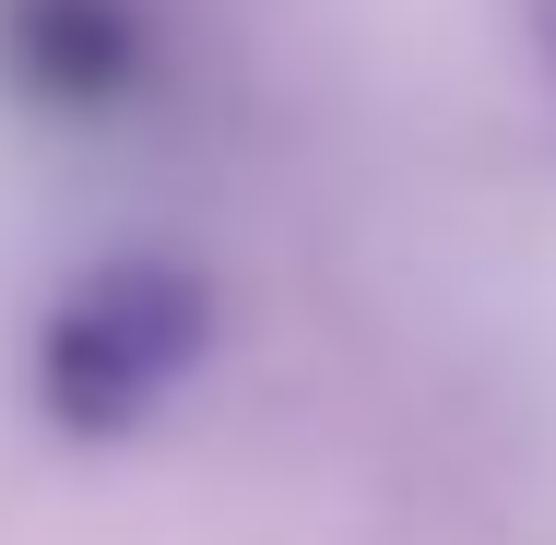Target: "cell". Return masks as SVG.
<instances>
[{
  "label": "cell",
  "instance_id": "6da1fadb",
  "mask_svg": "<svg viewBox=\"0 0 556 545\" xmlns=\"http://www.w3.org/2000/svg\"><path fill=\"white\" fill-rule=\"evenodd\" d=\"M214 344V285L166 249H118L96 273L60 285V309L36 332V404L72 438H130Z\"/></svg>",
  "mask_w": 556,
  "mask_h": 545
},
{
  "label": "cell",
  "instance_id": "7a4b0ae2",
  "mask_svg": "<svg viewBox=\"0 0 556 545\" xmlns=\"http://www.w3.org/2000/svg\"><path fill=\"white\" fill-rule=\"evenodd\" d=\"M0 60L36 108L118 119L154 72V12L142 0H0Z\"/></svg>",
  "mask_w": 556,
  "mask_h": 545
},
{
  "label": "cell",
  "instance_id": "3957f363",
  "mask_svg": "<svg viewBox=\"0 0 556 545\" xmlns=\"http://www.w3.org/2000/svg\"><path fill=\"white\" fill-rule=\"evenodd\" d=\"M545 24H556V0H545Z\"/></svg>",
  "mask_w": 556,
  "mask_h": 545
}]
</instances>
